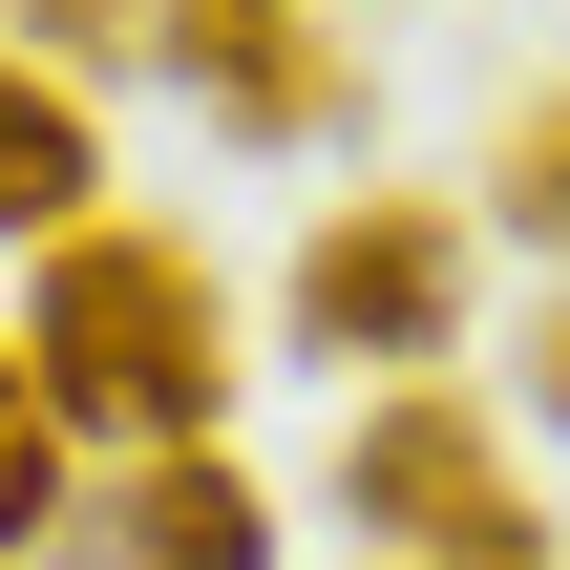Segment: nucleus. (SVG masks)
I'll list each match as a JSON object with an SVG mask.
<instances>
[{"instance_id": "6e6552de", "label": "nucleus", "mask_w": 570, "mask_h": 570, "mask_svg": "<svg viewBox=\"0 0 570 570\" xmlns=\"http://www.w3.org/2000/svg\"><path fill=\"white\" fill-rule=\"evenodd\" d=\"M63 529V402H42V360L0 338V570Z\"/></svg>"}, {"instance_id": "0eeeda50", "label": "nucleus", "mask_w": 570, "mask_h": 570, "mask_svg": "<svg viewBox=\"0 0 570 570\" xmlns=\"http://www.w3.org/2000/svg\"><path fill=\"white\" fill-rule=\"evenodd\" d=\"M487 212H508L529 254H570V85H508V106H487Z\"/></svg>"}, {"instance_id": "39448f33", "label": "nucleus", "mask_w": 570, "mask_h": 570, "mask_svg": "<svg viewBox=\"0 0 570 570\" xmlns=\"http://www.w3.org/2000/svg\"><path fill=\"white\" fill-rule=\"evenodd\" d=\"M106 570H275V508H254V465H233V444H169V465H127V508H106Z\"/></svg>"}, {"instance_id": "423d86ee", "label": "nucleus", "mask_w": 570, "mask_h": 570, "mask_svg": "<svg viewBox=\"0 0 570 570\" xmlns=\"http://www.w3.org/2000/svg\"><path fill=\"white\" fill-rule=\"evenodd\" d=\"M0 233H106V127H85V85L63 63H0Z\"/></svg>"}, {"instance_id": "9b49d317", "label": "nucleus", "mask_w": 570, "mask_h": 570, "mask_svg": "<svg viewBox=\"0 0 570 570\" xmlns=\"http://www.w3.org/2000/svg\"><path fill=\"white\" fill-rule=\"evenodd\" d=\"M444 570H550V529H508V550H444Z\"/></svg>"}, {"instance_id": "20e7f679", "label": "nucleus", "mask_w": 570, "mask_h": 570, "mask_svg": "<svg viewBox=\"0 0 570 570\" xmlns=\"http://www.w3.org/2000/svg\"><path fill=\"white\" fill-rule=\"evenodd\" d=\"M148 42H169V63H190V106H212V127H254V148L360 127V63H338L296 0H148Z\"/></svg>"}, {"instance_id": "9d476101", "label": "nucleus", "mask_w": 570, "mask_h": 570, "mask_svg": "<svg viewBox=\"0 0 570 570\" xmlns=\"http://www.w3.org/2000/svg\"><path fill=\"white\" fill-rule=\"evenodd\" d=\"M529 423H570V296L529 317Z\"/></svg>"}, {"instance_id": "7ed1b4c3", "label": "nucleus", "mask_w": 570, "mask_h": 570, "mask_svg": "<svg viewBox=\"0 0 570 570\" xmlns=\"http://www.w3.org/2000/svg\"><path fill=\"white\" fill-rule=\"evenodd\" d=\"M338 529H381V570H444V550H508L529 487L465 381H381V402H338Z\"/></svg>"}, {"instance_id": "f257e3e1", "label": "nucleus", "mask_w": 570, "mask_h": 570, "mask_svg": "<svg viewBox=\"0 0 570 570\" xmlns=\"http://www.w3.org/2000/svg\"><path fill=\"white\" fill-rule=\"evenodd\" d=\"M21 360H42V402H63V423H106L127 465L212 444V423H233V381H254V360H233V296H212V254H190V233H127V212L42 254V296H21Z\"/></svg>"}, {"instance_id": "1a4fd4ad", "label": "nucleus", "mask_w": 570, "mask_h": 570, "mask_svg": "<svg viewBox=\"0 0 570 570\" xmlns=\"http://www.w3.org/2000/svg\"><path fill=\"white\" fill-rule=\"evenodd\" d=\"M42 21V63H106V42H148V0H21Z\"/></svg>"}, {"instance_id": "f03ea898", "label": "nucleus", "mask_w": 570, "mask_h": 570, "mask_svg": "<svg viewBox=\"0 0 570 570\" xmlns=\"http://www.w3.org/2000/svg\"><path fill=\"white\" fill-rule=\"evenodd\" d=\"M275 317H296V360H338V381H360V360L423 381V360L465 338V212H444V190H338V212L296 233V296H275Z\"/></svg>"}]
</instances>
